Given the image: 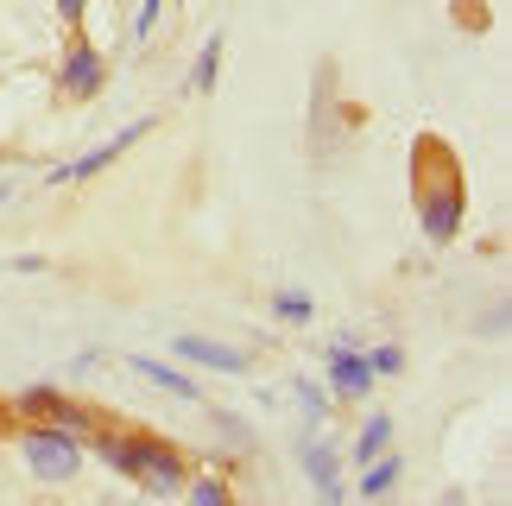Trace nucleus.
<instances>
[{
	"mask_svg": "<svg viewBox=\"0 0 512 506\" xmlns=\"http://www.w3.org/2000/svg\"><path fill=\"white\" fill-rule=\"evenodd\" d=\"M102 456L121 475H140L146 488H159V494H171L177 481H184V462H177L171 443H159V437H114V431H102Z\"/></svg>",
	"mask_w": 512,
	"mask_h": 506,
	"instance_id": "nucleus-1",
	"label": "nucleus"
},
{
	"mask_svg": "<svg viewBox=\"0 0 512 506\" xmlns=\"http://www.w3.org/2000/svg\"><path fill=\"white\" fill-rule=\"evenodd\" d=\"M19 456H26V469L38 481H70L76 469H83V450H76V437L64 431V424H57V431H45V424L26 431L19 437Z\"/></svg>",
	"mask_w": 512,
	"mask_h": 506,
	"instance_id": "nucleus-2",
	"label": "nucleus"
},
{
	"mask_svg": "<svg viewBox=\"0 0 512 506\" xmlns=\"http://www.w3.org/2000/svg\"><path fill=\"white\" fill-rule=\"evenodd\" d=\"M146 133H152V121H133V127H121L114 140H102L95 152H83V159H70V165H51V184H76V178H95V171H102V165H114V159H121V152H127L133 140H146Z\"/></svg>",
	"mask_w": 512,
	"mask_h": 506,
	"instance_id": "nucleus-3",
	"label": "nucleus"
},
{
	"mask_svg": "<svg viewBox=\"0 0 512 506\" xmlns=\"http://www.w3.org/2000/svg\"><path fill=\"white\" fill-rule=\"evenodd\" d=\"M456 222H462V184L424 190V235L430 241H449V235H456Z\"/></svg>",
	"mask_w": 512,
	"mask_h": 506,
	"instance_id": "nucleus-4",
	"label": "nucleus"
},
{
	"mask_svg": "<svg viewBox=\"0 0 512 506\" xmlns=\"http://www.w3.org/2000/svg\"><path fill=\"white\" fill-rule=\"evenodd\" d=\"M171 355H184L196 367H215V374H247V355H234V348H222V342H203V336H177Z\"/></svg>",
	"mask_w": 512,
	"mask_h": 506,
	"instance_id": "nucleus-5",
	"label": "nucleus"
},
{
	"mask_svg": "<svg viewBox=\"0 0 512 506\" xmlns=\"http://www.w3.org/2000/svg\"><path fill=\"white\" fill-rule=\"evenodd\" d=\"M64 89H70V95H95V89H102V51H95V45H70Z\"/></svg>",
	"mask_w": 512,
	"mask_h": 506,
	"instance_id": "nucleus-6",
	"label": "nucleus"
},
{
	"mask_svg": "<svg viewBox=\"0 0 512 506\" xmlns=\"http://www.w3.org/2000/svg\"><path fill=\"white\" fill-rule=\"evenodd\" d=\"M304 469H310V481L323 488V500H342V481H336V450H329L323 437H310V443H304Z\"/></svg>",
	"mask_w": 512,
	"mask_h": 506,
	"instance_id": "nucleus-7",
	"label": "nucleus"
},
{
	"mask_svg": "<svg viewBox=\"0 0 512 506\" xmlns=\"http://www.w3.org/2000/svg\"><path fill=\"white\" fill-rule=\"evenodd\" d=\"M329 355H336V393L342 399H361L367 393V386H373V367L361 361V355H348V348L336 342V348H329Z\"/></svg>",
	"mask_w": 512,
	"mask_h": 506,
	"instance_id": "nucleus-8",
	"label": "nucleus"
},
{
	"mask_svg": "<svg viewBox=\"0 0 512 506\" xmlns=\"http://www.w3.org/2000/svg\"><path fill=\"white\" fill-rule=\"evenodd\" d=\"M386 443H392V418H386V412H373V418L361 424V437H354V462L386 456Z\"/></svg>",
	"mask_w": 512,
	"mask_h": 506,
	"instance_id": "nucleus-9",
	"label": "nucleus"
},
{
	"mask_svg": "<svg viewBox=\"0 0 512 506\" xmlns=\"http://www.w3.org/2000/svg\"><path fill=\"white\" fill-rule=\"evenodd\" d=\"M133 367L152 380V386H165V393H177V399H196V386L177 374V367H165V361H152V355H133Z\"/></svg>",
	"mask_w": 512,
	"mask_h": 506,
	"instance_id": "nucleus-10",
	"label": "nucleus"
},
{
	"mask_svg": "<svg viewBox=\"0 0 512 506\" xmlns=\"http://www.w3.org/2000/svg\"><path fill=\"white\" fill-rule=\"evenodd\" d=\"M222 45H228V38H222V32H209V45H203V57H196V70H190V89H196V95H209V89H215V70H222Z\"/></svg>",
	"mask_w": 512,
	"mask_h": 506,
	"instance_id": "nucleus-11",
	"label": "nucleus"
},
{
	"mask_svg": "<svg viewBox=\"0 0 512 506\" xmlns=\"http://www.w3.org/2000/svg\"><path fill=\"white\" fill-rule=\"evenodd\" d=\"M392 481H399V456H386V462H373V469L361 475V494L373 500V494H386V488H392Z\"/></svg>",
	"mask_w": 512,
	"mask_h": 506,
	"instance_id": "nucleus-12",
	"label": "nucleus"
},
{
	"mask_svg": "<svg viewBox=\"0 0 512 506\" xmlns=\"http://www.w3.org/2000/svg\"><path fill=\"white\" fill-rule=\"evenodd\" d=\"M272 304H279V317H285V323H310V310H317V304H310V291H279Z\"/></svg>",
	"mask_w": 512,
	"mask_h": 506,
	"instance_id": "nucleus-13",
	"label": "nucleus"
},
{
	"mask_svg": "<svg viewBox=\"0 0 512 506\" xmlns=\"http://www.w3.org/2000/svg\"><path fill=\"white\" fill-rule=\"evenodd\" d=\"M159 13H165V0H146V7H140V19H133V38H140V45L152 38V26H159Z\"/></svg>",
	"mask_w": 512,
	"mask_h": 506,
	"instance_id": "nucleus-14",
	"label": "nucleus"
},
{
	"mask_svg": "<svg viewBox=\"0 0 512 506\" xmlns=\"http://www.w3.org/2000/svg\"><path fill=\"white\" fill-rule=\"evenodd\" d=\"M373 374H399V367H405V355H399V348H373Z\"/></svg>",
	"mask_w": 512,
	"mask_h": 506,
	"instance_id": "nucleus-15",
	"label": "nucleus"
},
{
	"mask_svg": "<svg viewBox=\"0 0 512 506\" xmlns=\"http://www.w3.org/2000/svg\"><path fill=\"white\" fill-rule=\"evenodd\" d=\"M298 405H304L310 418H323V412H329V405H323V386H304V380H298Z\"/></svg>",
	"mask_w": 512,
	"mask_h": 506,
	"instance_id": "nucleus-16",
	"label": "nucleus"
},
{
	"mask_svg": "<svg viewBox=\"0 0 512 506\" xmlns=\"http://www.w3.org/2000/svg\"><path fill=\"white\" fill-rule=\"evenodd\" d=\"M190 494H196V500H228V481H196Z\"/></svg>",
	"mask_w": 512,
	"mask_h": 506,
	"instance_id": "nucleus-17",
	"label": "nucleus"
},
{
	"mask_svg": "<svg viewBox=\"0 0 512 506\" xmlns=\"http://www.w3.org/2000/svg\"><path fill=\"white\" fill-rule=\"evenodd\" d=\"M83 7H89V0H57V13H64L70 26H76V19H83Z\"/></svg>",
	"mask_w": 512,
	"mask_h": 506,
	"instance_id": "nucleus-18",
	"label": "nucleus"
},
{
	"mask_svg": "<svg viewBox=\"0 0 512 506\" xmlns=\"http://www.w3.org/2000/svg\"><path fill=\"white\" fill-rule=\"evenodd\" d=\"M7 197H13V184H0V203H7Z\"/></svg>",
	"mask_w": 512,
	"mask_h": 506,
	"instance_id": "nucleus-19",
	"label": "nucleus"
}]
</instances>
